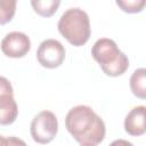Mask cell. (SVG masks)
<instances>
[{"label":"cell","instance_id":"obj_11","mask_svg":"<svg viewBox=\"0 0 146 146\" xmlns=\"http://www.w3.org/2000/svg\"><path fill=\"white\" fill-rule=\"evenodd\" d=\"M16 11L15 0H0V25L10 22Z\"/></svg>","mask_w":146,"mask_h":146},{"label":"cell","instance_id":"obj_10","mask_svg":"<svg viewBox=\"0 0 146 146\" xmlns=\"http://www.w3.org/2000/svg\"><path fill=\"white\" fill-rule=\"evenodd\" d=\"M31 5L34 9V11L36 14H39L40 16H43V17H50L52 16L59 5H60V1L58 0H43V1H31Z\"/></svg>","mask_w":146,"mask_h":146},{"label":"cell","instance_id":"obj_16","mask_svg":"<svg viewBox=\"0 0 146 146\" xmlns=\"http://www.w3.org/2000/svg\"><path fill=\"white\" fill-rule=\"evenodd\" d=\"M0 146H7V137L0 136Z\"/></svg>","mask_w":146,"mask_h":146},{"label":"cell","instance_id":"obj_1","mask_svg":"<svg viewBox=\"0 0 146 146\" xmlns=\"http://www.w3.org/2000/svg\"><path fill=\"white\" fill-rule=\"evenodd\" d=\"M65 127L81 146H97L106 132L102 117L87 105L72 107L66 114Z\"/></svg>","mask_w":146,"mask_h":146},{"label":"cell","instance_id":"obj_12","mask_svg":"<svg viewBox=\"0 0 146 146\" xmlns=\"http://www.w3.org/2000/svg\"><path fill=\"white\" fill-rule=\"evenodd\" d=\"M116 5L125 13L135 14L140 13L145 7L144 0H128V1H116Z\"/></svg>","mask_w":146,"mask_h":146},{"label":"cell","instance_id":"obj_14","mask_svg":"<svg viewBox=\"0 0 146 146\" xmlns=\"http://www.w3.org/2000/svg\"><path fill=\"white\" fill-rule=\"evenodd\" d=\"M7 146H27L24 140L17 137H7Z\"/></svg>","mask_w":146,"mask_h":146},{"label":"cell","instance_id":"obj_8","mask_svg":"<svg viewBox=\"0 0 146 146\" xmlns=\"http://www.w3.org/2000/svg\"><path fill=\"white\" fill-rule=\"evenodd\" d=\"M18 115V107L13 94L0 95V124L8 125L15 122Z\"/></svg>","mask_w":146,"mask_h":146},{"label":"cell","instance_id":"obj_7","mask_svg":"<svg viewBox=\"0 0 146 146\" xmlns=\"http://www.w3.org/2000/svg\"><path fill=\"white\" fill-rule=\"evenodd\" d=\"M145 111L144 105L133 107L124 120V130L131 136H141L145 133Z\"/></svg>","mask_w":146,"mask_h":146},{"label":"cell","instance_id":"obj_5","mask_svg":"<svg viewBox=\"0 0 146 146\" xmlns=\"http://www.w3.org/2000/svg\"><path fill=\"white\" fill-rule=\"evenodd\" d=\"M36 58L41 66L46 68H56L60 66L65 59V48L58 40H43L38 48Z\"/></svg>","mask_w":146,"mask_h":146},{"label":"cell","instance_id":"obj_6","mask_svg":"<svg viewBox=\"0 0 146 146\" xmlns=\"http://www.w3.org/2000/svg\"><path fill=\"white\" fill-rule=\"evenodd\" d=\"M31 49L30 38L23 32H10L1 41V51L11 58H22Z\"/></svg>","mask_w":146,"mask_h":146},{"label":"cell","instance_id":"obj_13","mask_svg":"<svg viewBox=\"0 0 146 146\" xmlns=\"http://www.w3.org/2000/svg\"><path fill=\"white\" fill-rule=\"evenodd\" d=\"M3 94H13L14 95V90L11 87V83L9 82V80L5 76H0V95Z\"/></svg>","mask_w":146,"mask_h":146},{"label":"cell","instance_id":"obj_2","mask_svg":"<svg viewBox=\"0 0 146 146\" xmlns=\"http://www.w3.org/2000/svg\"><path fill=\"white\" fill-rule=\"evenodd\" d=\"M91 55L100 65L103 72L108 76L122 75L129 67L128 57L112 39H98L91 48Z\"/></svg>","mask_w":146,"mask_h":146},{"label":"cell","instance_id":"obj_15","mask_svg":"<svg viewBox=\"0 0 146 146\" xmlns=\"http://www.w3.org/2000/svg\"><path fill=\"white\" fill-rule=\"evenodd\" d=\"M110 146H133V145H132L130 141H128V140H124V139H116V140L112 141Z\"/></svg>","mask_w":146,"mask_h":146},{"label":"cell","instance_id":"obj_3","mask_svg":"<svg viewBox=\"0 0 146 146\" xmlns=\"http://www.w3.org/2000/svg\"><path fill=\"white\" fill-rule=\"evenodd\" d=\"M57 27L59 33L75 47L87 43L91 34L89 16L80 8H70L64 11L58 21Z\"/></svg>","mask_w":146,"mask_h":146},{"label":"cell","instance_id":"obj_9","mask_svg":"<svg viewBox=\"0 0 146 146\" xmlns=\"http://www.w3.org/2000/svg\"><path fill=\"white\" fill-rule=\"evenodd\" d=\"M145 74H146L145 68H138L132 73V75L130 78V89H131L132 94L140 99L146 98Z\"/></svg>","mask_w":146,"mask_h":146},{"label":"cell","instance_id":"obj_4","mask_svg":"<svg viewBox=\"0 0 146 146\" xmlns=\"http://www.w3.org/2000/svg\"><path fill=\"white\" fill-rule=\"evenodd\" d=\"M58 121L56 115L50 111H42L34 116L31 122L30 132L35 143L48 144L57 135Z\"/></svg>","mask_w":146,"mask_h":146}]
</instances>
